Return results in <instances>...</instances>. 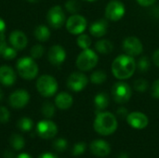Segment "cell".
I'll return each mask as SVG.
<instances>
[{
  "label": "cell",
  "mask_w": 159,
  "mask_h": 158,
  "mask_svg": "<svg viewBox=\"0 0 159 158\" xmlns=\"http://www.w3.org/2000/svg\"><path fill=\"white\" fill-rule=\"evenodd\" d=\"M108 21L104 19H100L92 22L89 26V33L94 37H102L107 34Z\"/></svg>",
  "instance_id": "d6986e66"
},
{
  "label": "cell",
  "mask_w": 159,
  "mask_h": 158,
  "mask_svg": "<svg viewBox=\"0 0 159 158\" xmlns=\"http://www.w3.org/2000/svg\"><path fill=\"white\" fill-rule=\"evenodd\" d=\"M152 61L154 62V64L156 66L159 67V48L157 49L154 53H153V56H152Z\"/></svg>",
  "instance_id": "60d3db41"
},
{
  "label": "cell",
  "mask_w": 159,
  "mask_h": 158,
  "mask_svg": "<svg viewBox=\"0 0 159 158\" xmlns=\"http://www.w3.org/2000/svg\"><path fill=\"white\" fill-rule=\"evenodd\" d=\"M9 117H10L9 111L4 106H0V122L7 123V122H8Z\"/></svg>",
  "instance_id": "d590c367"
},
{
  "label": "cell",
  "mask_w": 159,
  "mask_h": 158,
  "mask_svg": "<svg viewBox=\"0 0 159 158\" xmlns=\"http://www.w3.org/2000/svg\"><path fill=\"white\" fill-rule=\"evenodd\" d=\"M148 81L143 79V78H140L134 81L133 84V88L136 91L138 92H145L148 89Z\"/></svg>",
  "instance_id": "4dcf8cb0"
},
{
  "label": "cell",
  "mask_w": 159,
  "mask_h": 158,
  "mask_svg": "<svg viewBox=\"0 0 159 158\" xmlns=\"http://www.w3.org/2000/svg\"><path fill=\"white\" fill-rule=\"evenodd\" d=\"M150 60L148 57L146 56H143L141 57L139 60H138V62H137V67H138V70L140 72H143V73H145L149 70L150 68Z\"/></svg>",
  "instance_id": "f546056e"
},
{
  "label": "cell",
  "mask_w": 159,
  "mask_h": 158,
  "mask_svg": "<svg viewBox=\"0 0 159 158\" xmlns=\"http://www.w3.org/2000/svg\"><path fill=\"white\" fill-rule=\"evenodd\" d=\"M7 47H8V46L7 45V42H6V40H5L4 34L0 35V56L3 55V53L5 52V50H6V48H7Z\"/></svg>",
  "instance_id": "74e56055"
},
{
  "label": "cell",
  "mask_w": 159,
  "mask_h": 158,
  "mask_svg": "<svg viewBox=\"0 0 159 158\" xmlns=\"http://www.w3.org/2000/svg\"><path fill=\"white\" fill-rule=\"evenodd\" d=\"M16 81V74L14 70L7 65L0 66V83L6 87L14 85Z\"/></svg>",
  "instance_id": "ac0fdd59"
},
{
  "label": "cell",
  "mask_w": 159,
  "mask_h": 158,
  "mask_svg": "<svg viewBox=\"0 0 159 158\" xmlns=\"http://www.w3.org/2000/svg\"><path fill=\"white\" fill-rule=\"evenodd\" d=\"M64 7L65 9L72 14H76L81 8V5L77 0H67Z\"/></svg>",
  "instance_id": "f1b7e54d"
},
{
  "label": "cell",
  "mask_w": 159,
  "mask_h": 158,
  "mask_svg": "<svg viewBox=\"0 0 159 158\" xmlns=\"http://www.w3.org/2000/svg\"><path fill=\"white\" fill-rule=\"evenodd\" d=\"M90 151L91 153L99 157H104L106 156H108L111 152V147L110 144L103 141V140H96L93 141L90 143Z\"/></svg>",
  "instance_id": "e0dca14e"
},
{
  "label": "cell",
  "mask_w": 159,
  "mask_h": 158,
  "mask_svg": "<svg viewBox=\"0 0 159 158\" xmlns=\"http://www.w3.org/2000/svg\"><path fill=\"white\" fill-rule=\"evenodd\" d=\"M128 124L136 129H143L148 126L149 119L146 115L141 112H132L127 116Z\"/></svg>",
  "instance_id": "5bb4252c"
},
{
  "label": "cell",
  "mask_w": 159,
  "mask_h": 158,
  "mask_svg": "<svg viewBox=\"0 0 159 158\" xmlns=\"http://www.w3.org/2000/svg\"><path fill=\"white\" fill-rule=\"evenodd\" d=\"M98 61H99L98 54L94 50L90 48H87V49H83V51L77 56L75 64L80 71L88 72L95 68L98 64Z\"/></svg>",
  "instance_id": "277c9868"
},
{
  "label": "cell",
  "mask_w": 159,
  "mask_h": 158,
  "mask_svg": "<svg viewBox=\"0 0 159 158\" xmlns=\"http://www.w3.org/2000/svg\"><path fill=\"white\" fill-rule=\"evenodd\" d=\"M16 56H17V49H15L13 47H7L2 55V57L6 60H12Z\"/></svg>",
  "instance_id": "e575fe53"
},
{
  "label": "cell",
  "mask_w": 159,
  "mask_h": 158,
  "mask_svg": "<svg viewBox=\"0 0 159 158\" xmlns=\"http://www.w3.org/2000/svg\"><path fill=\"white\" fill-rule=\"evenodd\" d=\"M47 20L48 24L54 29H59L62 27V25L66 21L65 13L62 7L61 6H54L50 7L47 13Z\"/></svg>",
  "instance_id": "ba28073f"
},
{
  "label": "cell",
  "mask_w": 159,
  "mask_h": 158,
  "mask_svg": "<svg viewBox=\"0 0 159 158\" xmlns=\"http://www.w3.org/2000/svg\"><path fill=\"white\" fill-rule=\"evenodd\" d=\"M45 52V48L42 45L37 44L32 47L31 48V56L33 59H39L43 56Z\"/></svg>",
  "instance_id": "1f68e13d"
},
{
  "label": "cell",
  "mask_w": 159,
  "mask_h": 158,
  "mask_svg": "<svg viewBox=\"0 0 159 158\" xmlns=\"http://www.w3.org/2000/svg\"><path fill=\"white\" fill-rule=\"evenodd\" d=\"M87 149V144L85 142H78V143H75L74 148H73V156H79L81 155H83L85 153Z\"/></svg>",
  "instance_id": "836d02e7"
},
{
  "label": "cell",
  "mask_w": 159,
  "mask_h": 158,
  "mask_svg": "<svg viewBox=\"0 0 159 158\" xmlns=\"http://www.w3.org/2000/svg\"><path fill=\"white\" fill-rule=\"evenodd\" d=\"M48 59L49 62L55 66L61 65L66 59V51L60 45L52 46L48 52Z\"/></svg>",
  "instance_id": "9a60e30c"
},
{
  "label": "cell",
  "mask_w": 159,
  "mask_h": 158,
  "mask_svg": "<svg viewBox=\"0 0 159 158\" xmlns=\"http://www.w3.org/2000/svg\"><path fill=\"white\" fill-rule=\"evenodd\" d=\"M89 79H90L91 83L94 84V85H102L106 81L107 74L102 70H97V71H95V72H93L91 74Z\"/></svg>",
  "instance_id": "cb8c5ba5"
},
{
  "label": "cell",
  "mask_w": 159,
  "mask_h": 158,
  "mask_svg": "<svg viewBox=\"0 0 159 158\" xmlns=\"http://www.w3.org/2000/svg\"><path fill=\"white\" fill-rule=\"evenodd\" d=\"M13 156V155H12V153L11 152H6V155H5V157H7V158H11Z\"/></svg>",
  "instance_id": "7dc6e473"
},
{
  "label": "cell",
  "mask_w": 159,
  "mask_h": 158,
  "mask_svg": "<svg viewBox=\"0 0 159 158\" xmlns=\"http://www.w3.org/2000/svg\"><path fill=\"white\" fill-rule=\"evenodd\" d=\"M126 13L125 5L119 0H111L104 10V16L107 20L112 21H117L121 20Z\"/></svg>",
  "instance_id": "52a82bcc"
},
{
  "label": "cell",
  "mask_w": 159,
  "mask_h": 158,
  "mask_svg": "<svg viewBox=\"0 0 159 158\" xmlns=\"http://www.w3.org/2000/svg\"><path fill=\"white\" fill-rule=\"evenodd\" d=\"M38 158H59V157H58L57 156H55V155L51 154V153H44V154L40 155Z\"/></svg>",
  "instance_id": "ee69618b"
},
{
  "label": "cell",
  "mask_w": 159,
  "mask_h": 158,
  "mask_svg": "<svg viewBox=\"0 0 159 158\" xmlns=\"http://www.w3.org/2000/svg\"><path fill=\"white\" fill-rule=\"evenodd\" d=\"M85 1H87V2H96L97 0H85Z\"/></svg>",
  "instance_id": "f907efd6"
},
{
  "label": "cell",
  "mask_w": 159,
  "mask_h": 158,
  "mask_svg": "<svg viewBox=\"0 0 159 158\" xmlns=\"http://www.w3.org/2000/svg\"><path fill=\"white\" fill-rule=\"evenodd\" d=\"M30 101V95L25 89H17L12 92L8 98V102L11 107L20 109L25 107Z\"/></svg>",
  "instance_id": "4fadbf2b"
},
{
  "label": "cell",
  "mask_w": 159,
  "mask_h": 158,
  "mask_svg": "<svg viewBox=\"0 0 159 158\" xmlns=\"http://www.w3.org/2000/svg\"><path fill=\"white\" fill-rule=\"evenodd\" d=\"M136 1L138 2L139 5L143 7H151L152 5L156 3L157 0H136Z\"/></svg>",
  "instance_id": "f35d334b"
},
{
  "label": "cell",
  "mask_w": 159,
  "mask_h": 158,
  "mask_svg": "<svg viewBox=\"0 0 159 158\" xmlns=\"http://www.w3.org/2000/svg\"><path fill=\"white\" fill-rule=\"evenodd\" d=\"M36 132L42 139L49 140L57 135L58 128L56 124L50 120H42L36 126Z\"/></svg>",
  "instance_id": "7c38bea8"
},
{
  "label": "cell",
  "mask_w": 159,
  "mask_h": 158,
  "mask_svg": "<svg viewBox=\"0 0 159 158\" xmlns=\"http://www.w3.org/2000/svg\"><path fill=\"white\" fill-rule=\"evenodd\" d=\"M41 112H42V115L47 117V118H51L54 114H55V106L49 102H46L43 103L42 105V108H41Z\"/></svg>",
  "instance_id": "4316f807"
},
{
  "label": "cell",
  "mask_w": 159,
  "mask_h": 158,
  "mask_svg": "<svg viewBox=\"0 0 159 158\" xmlns=\"http://www.w3.org/2000/svg\"><path fill=\"white\" fill-rule=\"evenodd\" d=\"M9 142H10V145L12 146V148H14L17 151L21 150L24 147V144H25V142H24L23 138L19 134L11 135Z\"/></svg>",
  "instance_id": "d4e9b609"
},
{
  "label": "cell",
  "mask_w": 159,
  "mask_h": 158,
  "mask_svg": "<svg viewBox=\"0 0 159 158\" xmlns=\"http://www.w3.org/2000/svg\"><path fill=\"white\" fill-rule=\"evenodd\" d=\"M89 84V78L86 74L80 72L71 74L67 79V88L74 92L82 91Z\"/></svg>",
  "instance_id": "8fae6325"
},
{
  "label": "cell",
  "mask_w": 159,
  "mask_h": 158,
  "mask_svg": "<svg viewBox=\"0 0 159 158\" xmlns=\"http://www.w3.org/2000/svg\"><path fill=\"white\" fill-rule=\"evenodd\" d=\"M17 158H32L31 156H29L28 154H26V153H23V154H20V155H19Z\"/></svg>",
  "instance_id": "f6af8a7d"
},
{
  "label": "cell",
  "mask_w": 159,
  "mask_h": 158,
  "mask_svg": "<svg viewBox=\"0 0 159 158\" xmlns=\"http://www.w3.org/2000/svg\"><path fill=\"white\" fill-rule=\"evenodd\" d=\"M76 44L82 49L89 48V47L91 46V38L89 37V35L86 34H78V37L76 39Z\"/></svg>",
  "instance_id": "484cf974"
},
{
  "label": "cell",
  "mask_w": 159,
  "mask_h": 158,
  "mask_svg": "<svg viewBox=\"0 0 159 158\" xmlns=\"http://www.w3.org/2000/svg\"><path fill=\"white\" fill-rule=\"evenodd\" d=\"M116 114H117V115H118L119 117H123V118L126 117V118H127V116H128V115H129V112H128V110H127L125 107H120V108L117 109Z\"/></svg>",
  "instance_id": "ab89813d"
},
{
  "label": "cell",
  "mask_w": 159,
  "mask_h": 158,
  "mask_svg": "<svg viewBox=\"0 0 159 158\" xmlns=\"http://www.w3.org/2000/svg\"><path fill=\"white\" fill-rule=\"evenodd\" d=\"M137 69V62L134 57L128 54L117 56L112 62L111 70L113 75L119 80H126L130 78Z\"/></svg>",
  "instance_id": "6da1fadb"
},
{
  "label": "cell",
  "mask_w": 159,
  "mask_h": 158,
  "mask_svg": "<svg viewBox=\"0 0 159 158\" xmlns=\"http://www.w3.org/2000/svg\"><path fill=\"white\" fill-rule=\"evenodd\" d=\"M36 88L43 97H52L58 90V82L53 76L43 74L36 81Z\"/></svg>",
  "instance_id": "5b68a950"
},
{
  "label": "cell",
  "mask_w": 159,
  "mask_h": 158,
  "mask_svg": "<svg viewBox=\"0 0 159 158\" xmlns=\"http://www.w3.org/2000/svg\"><path fill=\"white\" fill-rule=\"evenodd\" d=\"M117 158H129V155L127 153H121Z\"/></svg>",
  "instance_id": "bcb514c9"
},
{
  "label": "cell",
  "mask_w": 159,
  "mask_h": 158,
  "mask_svg": "<svg viewBox=\"0 0 159 158\" xmlns=\"http://www.w3.org/2000/svg\"><path fill=\"white\" fill-rule=\"evenodd\" d=\"M151 14L154 18L159 19V5H156L151 9Z\"/></svg>",
  "instance_id": "b9f144b4"
},
{
  "label": "cell",
  "mask_w": 159,
  "mask_h": 158,
  "mask_svg": "<svg viewBox=\"0 0 159 158\" xmlns=\"http://www.w3.org/2000/svg\"><path fill=\"white\" fill-rule=\"evenodd\" d=\"M68 143L67 141L63 138H60L57 139L54 142H53V148L57 151V152H64L67 149Z\"/></svg>",
  "instance_id": "d6a6232c"
},
{
  "label": "cell",
  "mask_w": 159,
  "mask_h": 158,
  "mask_svg": "<svg viewBox=\"0 0 159 158\" xmlns=\"http://www.w3.org/2000/svg\"><path fill=\"white\" fill-rule=\"evenodd\" d=\"M116 117L110 112H99L97 113L94 120V129L102 136H109L113 134L117 129Z\"/></svg>",
  "instance_id": "7a4b0ae2"
},
{
  "label": "cell",
  "mask_w": 159,
  "mask_h": 158,
  "mask_svg": "<svg viewBox=\"0 0 159 158\" xmlns=\"http://www.w3.org/2000/svg\"><path fill=\"white\" fill-rule=\"evenodd\" d=\"M3 96H4L3 91H2V89L0 88V101H2V100H3Z\"/></svg>",
  "instance_id": "c3c4849f"
},
{
  "label": "cell",
  "mask_w": 159,
  "mask_h": 158,
  "mask_svg": "<svg viewBox=\"0 0 159 158\" xmlns=\"http://www.w3.org/2000/svg\"><path fill=\"white\" fill-rule=\"evenodd\" d=\"M27 1H29L31 3H35V2H38L39 0H27Z\"/></svg>",
  "instance_id": "681fc988"
},
{
  "label": "cell",
  "mask_w": 159,
  "mask_h": 158,
  "mask_svg": "<svg viewBox=\"0 0 159 158\" xmlns=\"http://www.w3.org/2000/svg\"><path fill=\"white\" fill-rule=\"evenodd\" d=\"M151 95L155 99H159V79H157L151 88Z\"/></svg>",
  "instance_id": "8d00e7d4"
},
{
  "label": "cell",
  "mask_w": 159,
  "mask_h": 158,
  "mask_svg": "<svg viewBox=\"0 0 159 158\" xmlns=\"http://www.w3.org/2000/svg\"><path fill=\"white\" fill-rule=\"evenodd\" d=\"M87 28V20L79 14H73L66 20V29L72 34H81Z\"/></svg>",
  "instance_id": "9c48e42d"
},
{
  "label": "cell",
  "mask_w": 159,
  "mask_h": 158,
  "mask_svg": "<svg viewBox=\"0 0 159 158\" xmlns=\"http://www.w3.org/2000/svg\"><path fill=\"white\" fill-rule=\"evenodd\" d=\"M74 100L71 94L67 92H61L55 98V105L61 110H67L73 105Z\"/></svg>",
  "instance_id": "ffe728a7"
},
{
  "label": "cell",
  "mask_w": 159,
  "mask_h": 158,
  "mask_svg": "<svg viewBox=\"0 0 159 158\" xmlns=\"http://www.w3.org/2000/svg\"><path fill=\"white\" fill-rule=\"evenodd\" d=\"M132 95L130 86L124 81L116 82L112 87V96L116 103L123 104L128 102Z\"/></svg>",
  "instance_id": "8992f818"
},
{
  "label": "cell",
  "mask_w": 159,
  "mask_h": 158,
  "mask_svg": "<svg viewBox=\"0 0 159 158\" xmlns=\"http://www.w3.org/2000/svg\"><path fill=\"white\" fill-rule=\"evenodd\" d=\"M94 104L97 110V113L105 110L109 105V96L105 92L98 93L94 98Z\"/></svg>",
  "instance_id": "44dd1931"
},
{
  "label": "cell",
  "mask_w": 159,
  "mask_h": 158,
  "mask_svg": "<svg viewBox=\"0 0 159 158\" xmlns=\"http://www.w3.org/2000/svg\"><path fill=\"white\" fill-rule=\"evenodd\" d=\"M33 126H34V123H33L32 119H30L28 117H22L18 121V128H19V129L22 130L23 132L30 131L32 129Z\"/></svg>",
  "instance_id": "83f0119b"
},
{
  "label": "cell",
  "mask_w": 159,
  "mask_h": 158,
  "mask_svg": "<svg viewBox=\"0 0 159 158\" xmlns=\"http://www.w3.org/2000/svg\"><path fill=\"white\" fill-rule=\"evenodd\" d=\"M95 49L98 53L102 54V55H106V54H110L114 50V45L110 40L101 39V40L96 42Z\"/></svg>",
  "instance_id": "7402d4cb"
},
{
  "label": "cell",
  "mask_w": 159,
  "mask_h": 158,
  "mask_svg": "<svg viewBox=\"0 0 159 158\" xmlns=\"http://www.w3.org/2000/svg\"><path fill=\"white\" fill-rule=\"evenodd\" d=\"M122 47H123L124 52L131 57L139 56L143 51V45L142 41L136 36L126 37L123 40Z\"/></svg>",
  "instance_id": "30bf717a"
},
{
  "label": "cell",
  "mask_w": 159,
  "mask_h": 158,
  "mask_svg": "<svg viewBox=\"0 0 159 158\" xmlns=\"http://www.w3.org/2000/svg\"><path fill=\"white\" fill-rule=\"evenodd\" d=\"M18 74L25 80L34 79L38 74V65L33 58L23 57L18 60L16 63Z\"/></svg>",
  "instance_id": "3957f363"
},
{
  "label": "cell",
  "mask_w": 159,
  "mask_h": 158,
  "mask_svg": "<svg viewBox=\"0 0 159 158\" xmlns=\"http://www.w3.org/2000/svg\"><path fill=\"white\" fill-rule=\"evenodd\" d=\"M6 28H7V25H6V22L4 21V20H2L0 18V35L4 34L5 31H6Z\"/></svg>",
  "instance_id": "7bdbcfd3"
},
{
  "label": "cell",
  "mask_w": 159,
  "mask_h": 158,
  "mask_svg": "<svg viewBox=\"0 0 159 158\" xmlns=\"http://www.w3.org/2000/svg\"><path fill=\"white\" fill-rule=\"evenodd\" d=\"M35 38L40 42H46L50 37V31L46 25H38L34 33Z\"/></svg>",
  "instance_id": "603a6c76"
},
{
  "label": "cell",
  "mask_w": 159,
  "mask_h": 158,
  "mask_svg": "<svg viewBox=\"0 0 159 158\" xmlns=\"http://www.w3.org/2000/svg\"><path fill=\"white\" fill-rule=\"evenodd\" d=\"M9 43L15 49L21 50L26 47L28 39L24 33L20 30H15L9 34Z\"/></svg>",
  "instance_id": "2e32d148"
}]
</instances>
